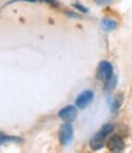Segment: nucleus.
<instances>
[{
  "label": "nucleus",
  "instance_id": "obj_1",
  "mask_svg": "<svg viewBox=\"0 0 132 153\" xmlns=\"http://www.w3.org/2000/svg\"><path fill=\"white\" fill-rule=\"evenodd\" d=\"M113 130V126L109 124L107 125H104L103 127L101 128L99 132L95 134L90 141V147L92 148L93 150H98L103 146V143H104V139L109 132Z\"/></svg>",
  "mask_w": 132,
  "mask_h": 153
},
{
  "label": "nucleus",
  "instance_id": "obj_2",
  "mask_svg": "<svg viewBox=\"0 0 132 153\" xmlns=\"http://www.w3.org/2000/svg\"><path fill=\"white\" fill-rule=\"evenodd\" d=\"M111 76H113V66H111V64L107 61L100 62L99 66H98L97 78L101 81H106Z\"/></svg>",
  "mask_w": 132,
  "mask_h": 153
},
{
  "label": "nucleus",
  "instance_id": "obj_3",
  "mask_svg": "<svg viewBox=\"0 0 132 153\" xmlns=\"http://www.w3.org/2000/svg\"><path fill=\"white\" fill-rule=\"evenodd\" d=\"M60 141L63 145H68L73 138V129L70 123H65L61 126L59 132Z\"/></svg>",
  "mask_w": 132,
  "mask_h": 153
},
{
  "label": "nucleus",
  "instance_id": "obj_4",
  "mask_svg": "<svg viewBox=\"0 0 132 153\" xmlns=\"http://www.w3.org/2000/svg\"><path fill=\"white\" fill-rule=\"evenodd\" d=\"M93 98H94L93 91L86 90V91L82 92V93L77 96V100H75V103H77V108H80V109H85V108L90 105V102L93 100Z\"/></svg>",
  "mask_w": 132,
  "mask_h": 153
},
{
  "label": "nucleus",
  "instance_id": "obj_5",
  "mask_svg": "<svg viewBox=\"0 0 132 153\" xmlns=\"http://www.w3.org/2000/svg\"><path fill=\"white\" fill-rule=\"evenodd\" d=\"M77 116V111L73 105H67L59 112V117L66 122L73 121Z\"/></svg>",
  "mask_w": 132,
  "mask_h": 153
},
{
  "label": "nucleus",
  "instance_id": "obj_6",
  "mask_svg": "<svg viewBox=\"0 0 132 153\" xmlns=\"http://www.w3.org/2000/svg\"><path fill=\"white\" fill-rule=\"evenodd\" d=\"M124 141L119 136H114L107 142V148L111 152H121L124 149Z\"/></svg>",
  "mask_w": 132,
  "mask_h": 153
},
{
  "label": "nucleus",
  "instance_id": "obj_7",
  "mask_svg": "<svg viewBox=\"0 0 132 153\" xmlns=\"http://www.w3.org/2000/svg\"><path fill=\"white\" fill-rule=\"evenodd\" d=\"M101 26L104 30H107V31H111V30H114V29L117 27V23L113 20H109V19H105L102 21L101 23Z\"/></svg>",
  "mask_w": 132,
  "mask_h": 153
},
{
  "label": "nucleus",
  "instance_id": "obj_8",
  "mask_svg": "<svg viewBox=\"0 0 132 153\" xmlns=\"http://www.w3.org/2000/svg\"><path fill=\"white\" fill-rule=\"evenodd\" d=\"M106 82V84H105V89L106 90H111L115 87V85H116V83H117V78L116 76H111V78L108 79V80H106L105 81Z\"/></svg>",
  "mask_w": 132,
  "mask_h": 153
},
{
  "label": "nucleus",
  "instance_id": "obj_9",
  "mask_svg": "<svg viewBox=\"0 0 132 153\" xmlns=\"http://www.w3.org/2000/svg\"><path fill=\"white\" fill-rule=\"evenodd\" d=\"M113 0H95V2L99 5H104V4H107L109 2H111Z\"/></svg>",
  "mask_w": 132,
  "mask_h": 153
},
{
  "label": "nucleus",
  "instance_id": "obj_10",
  "mask_svg": "<svg viewBox=\"0 0 132 153\" xmlns=\"http://www.w3.org/2000/svg\"><path fill=\"white\" fill-rule=\"evenodd\" d=\"M5 141H7V137L4 136L2 132H0V146H1V144L3 143V142H5Z\"/></svg>",
  "mask_w": 132,
  "mask_h": 153
},
{
  "label": "nucleus",
  "instance_id": "obj_11",
  "mask_svg": "<svg viewBox=\"0 0 132 153\" xmlns=\"http://www.w3.org/2000/svg\"><path fill=\"white\" fill-rule=\"evenodd\" d=\"M25 1H36V0H25Z\"/></svg>",
  "mask_w": 132,
  "mask_h": 153
}]
</instances>
